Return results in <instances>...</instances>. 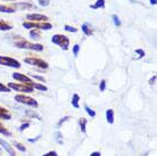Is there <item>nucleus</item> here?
I'll use <instances>...</instances> for the list:
<instances>
[{"instance_id":"nucleus-1","label":"nucleus","mask_w":157,"mask_h":156,"mask_svg":"<svg viewBox=\"0 0 157 156\" xmlns=\"http://www.w3.org/2000/svg\"><path fill=\"white\" fill-rule=\"evenodd\" d=\"M15 47L20 48V49H28V50H33V51H42L43 46L41 43H32L29 42L26 40H18L15 41Z\"/></svg>"},{"instance_id":"nucleus-2","label":"nucleus","mask_w":157,"mask_h":156,"mask_svg":"<svg viewBox=\"0 0 157 156\" xmlns=\"http://www.w3.org/2000/svg\"><path fill=\"white\" fill-rule=\"evenodd\" d=\"M23 27L26 30H31V29H36V30H43V31H49L52 29V25L48 22H31V21H26L23 23Z\"/></svg>"},{"instance_id":"nucleus-3","label":"nucleus","mask_w":157,"mask_h":156,"mask_svg":"<svg viewBox=\"0 0 157 156\" xmlns=\"http://www.w3.org/2000/svg\"><path fill=\"white\" fill-rule=\"evenodd\" d=\"M17 103H21V104H23V105H26V106H31L33 108H36L39 104L36 102L34 98L30 97V96H26L25 94H18V95H15V97H14Z\"/></svg>"},{"instance_id":"nucleus-4","label":"nucleus","mask_w":157,"mask_h":156,"mask_svg":"<svg viewBox=\"0 0 157 156\" xmlns=\"http://www.w3.org/2000/svg\"><path fill=\"white\" fill-rule=\"evenodd\" d=\"M51 42L57 45L63 50H67L70 47V39L64 34H54L51 37Z\"/></svg>"},{"instance_id":"nucleus-5","label":"nucleus","mask_w":157,"mask_h":156,"mask_svg":"<svg viewBox=\"0 0 157 156\" xmlns=\"http://www.w3.org/2000/svg\"><path fill=\"white\" fill-rule=\"evenodd\" d=\"M7 87L9 89H13L15 91H20L22 94H32L34 92V89L32 87L25 84V83H16V82H10L8 83Z\"/></svg>"},{"instance_id":"nucleus-6","label":"nucleus","mask_w":157,"mask_h":156,"mask_svg":"<svg viewBox=\"0 0 157 156\" xmlns=\"http://www.w3.org/2000/svg\"><path fill=\"white\" fill-rule=\"evenodd\" d=\"M24 63L38 67L40 70H47L49 67V64L46 60H43L41 58H36V57H26V58H24Z\"/></svg>"},{"instance_id":"nucleus-7","label":"nucleus","mask_w":157,"mask_h":156,"mask_svg":"<svg viewBox=\"0 0 157 156\" xmlns=\"http://www.w3.org/2000/svg\"><path fill=\"white\" fill-rule=\"evenodd\" d=\"M0 65L12 67V68H20L22 66L17 59L13 58V57H7V56H0Z\"/></svg>"},{"instance_id":"nucleus-8","label":"nucleus","mask_w":157,"mask_h":156,"mask_svg":"<svg viewBox=\"0 0 157 156\" xmlns=\"http://www.w3.org/2000/svg\"><path fill=\"white\" fill-rule=\"evenodd\" d=\"M26 20L31 21V22H48L49 17L46 15H42V14H28Z\"/></svg>"},{"instance_id":"nucleus-9","label":"nucleus","mask_w":157,"mask_h":156,"mask_svg":"<svg viewBox=\"0 0 157 156\" xmlns=\"http://www.w3.org/2000/svg\"><path fill=\"white\" fill-rule=\"evenodd\" d=\"M13 79L16 80L17 82H21V83H25V84H28L30 82H32V79L28 75L23 74V73H13Z\"/></svg>"},{"instance_id":"nucleus-10","label":"nucleus","mask_w":157,"mask_h":156,"mask_svg":"<svg viewBox=\"0 0 157 156\" xmlns=\"http://www.w3.org/2000/svg\"><path fill=\"white\" fill-rule=\"evenodd\" d=\"M0 146H1V147H2V148H4L10 156H16V152L14 150V148L8 144L7 141L4 140V139H1V138H0Z\"/></svg>"},{"instance_id":"nucleus-11","label":"nucleus","mask_w":157,"mask_h":156,"mask_svg":"<svg viewBox=\"0 0 157 156\" xmlns=\"http://www.w3.org/2000/svg\"><path fill=\"white\" fill-rule=\"evenodd\" d=\"M12 7H14L17 10V9H30V8L33 7V4L31 2H15L13 4Z\"/></svg>"},{"instance_id":"nucleus-12","label":"nucleus","mask_w":157,"mask_h":156,"mask_svg":"<svg viewBox=\"0 0 157 156\" xmlns=\"http://www.w3.org/2000/svg\"><path fill=\"white\" fill-rule=\"evenodd\" d=\"M0 119H2V120H10L12 119V113L8 109L5 108V107L0 106Z\"/></svg>"},{"instance_id":"nucleus-13","label":"nucleus","mask_w":157,"mask_h":156,"mask_svg":"<svg viewBox=\"0 0 157 156\" xmlns=\"http://www.w3.org/2000/svg\"><path fill=\"white\" fill-rule=\"evenodd\" d=\"M81 30L86 37H90V35L94 34V31H92V29H91V25L89 23H83L82 26H81Z\"/></svg>"},{"instance_id":"nucleus-14","label":"nucleus","mask_w":157,"mask_h":156,"mask_svg":"<svg viewBox=\"0 0 157 156\" xmlns=\"http://www.w3.org/2000/svg\"><path fill=\"white\" fill-rule=\"evenodd\" d=\"M16 9L12 6H7V5H0V13H4V14H13L15 13Z\"/></svg>"},{"instance_id":"nucleus-15","label":"nucleus","mask_w":157,"mask_h":156,"mask_svg":"<svg viewBox=\"0 0 157 156\" xmlns=\"http://www.w3.org/2000/svg\"><path fill=\"white\" fill-rule=\"evenodd\" d=\"M12 29H13L12 24L8 23V22H6L4 20H0V31L7 32V31H10Z\"/></svg>"},{"instance_id":"nucleus-16","label":"nucleus","mask_w":157,"mask_h":156,"mask_svg":"<svg viewBox=\"0 0 157 156\" xmlns=\"http://www.w3.org/2000/svg\"><path fill=\"white\" fill-rule=\"evenodd\" d=\"M28 86L32 87L33 89H38V90H41V91H47L48 88L44 84H41V83H36V82H30V83H28Z\"/></svg>"},{"instance_id":"nucleus-17","label":"nucleus","mask_w":157,"mask_h":156,"mask_svg":"<svg viewBox=\"0 0 157 156\" xmlns=\"http://www.w3.org/2000/svg\"><path fill=\"white\" fill-rule=\"evenodd\" d=\"M91 9H104L105 8V0H96L94 5H90Z\"/></svg>"},{"instance_id":"nucleus-18","label":"nucleus","mask_w":157,"mask_h":156,"mask_svg":"<svg viewBox=\"0 0 157 156\" xmlns=\"http://www.w3.org/2000/svg\"><path fill=\"white\" fill-rule=\"evenodd\" d=\"M106 120L109 124H113V123H114V111L112 108L106 111Z\"/></svg>"},{"instance_id":"nucleus-19","label":"nucleus","mask_w":157,"mask_h":156,"mask_svg":"<svg viewBox=\"0 0 157 156\" xmlns=\"http://www.w3.org/2000/svg\"><path fill=\"white\" fill-rule=\"evenodd\" d=\"M86 123H88V120H86V119H84V117L78 119V125H80L81 132L86 133Z\"/></svg>"},{"instance_id":"nucleus-20","label":"nucleus","mask_w":157,"mask_h":156,"mask_svg":"<svg viewBox=\"0 0 157 156\" xmlns=\"http://www.w3.org/2000/svg\"><path fill=\"white\" fill-rule=\"evenodd\" d=\"M30 37L32 39H40L41 38V34H40V30H36V29H31L30 30Z\"/></svg>"},{"instance_id":"nucleus-21","label":"nucleus","mask_w":157,"mask_h":156,"mask_svg":"<svg viewBox=\"0 0 157 156\" xmlns=\"http://www.w3.org/2000/svg\"><path fill=\"white\" fill-rule=\"evenodd\" d=\"M78 102H80V96H78V94H74L73 95V97H72V106L73 107H75V108H78L80 107V105H78Z\"/></svg>"},{"instance_id":"nucleus-22","label":"nucleus","mask_w":157,"mask_h":156,"mask_svg":"<svg viewBox=\"0 0 157 156\" xmlns=\"http://www.w3.org/2000/svg\"><path fill=\"white\" fill-rule=\"evenodd\" d=\"M64 30L66 32H71V33H76L78 31V27H74V26H71V25H64Z\"/></svg>"},{"instance_id":"nucleus-23","label":"nucleus","mask_w":157,"mask_h":156,"mask_svg":"<svg viewBox=\"0 0 157 156\" xmlns=\"http://www.w3.org/2000/svg\"><path fill=\"white\" fill-rule=\"evenodd\" d=\"M0 133H2L5 136H12V132L8 131L7 128H5V125L2 123H0Z\"/></svg>"},{"instance_id":"nucleus-24","label":"nucleus","mask_w":157,"mask_h":156,"mask_svg":"<svg viewBox=\"0 0 157 156\" xmlns=\"http://www.w3.org/2000/svg\"><path fill=\"white\" fill-rule=\"evenodd\" d=\"M112 20H113V23H114L115 26L120 27V26L122 25L121 21H120V18H118V16H117V15H113V16H112Z\"/></svg>"},{"instance_id":"nucleus-25","label":"nucleus","mask_w":157,"mask_h":156,"mask_svg":"<svg viewBox=\"0 0 157 156\" xmlns=\"http://www.w3.org/2000/svg\"><path fill=\"white\" fill-rule=\"evenodd\" d=\"M84 108H86V113L89 114V115H90L91 117H94V116H96V112H94V109H91L88 105L84 106Z\"/></svg>"},{"instance_id":"nucleus-26","label":"nucleus","mask_w":157,"mask_h":156,"mask_svg":"<svg viewBox=\"0 0 157 156\" xmlns=\"http://www.w3.org/2000/svg\"><path fill=\"white\" fill-rule=\"evenodd\" d=\"M15 147L18 149V150H21V152H23V153L26 152V147H25L23 144H21V142H15Z\"/></svg>"},{"instance_id":"nucleus-27","label":"nucleus","mask_w":157,"mask_h":156,"mask_svg":"<svg viewBox=\"0 0 157 156\" xmlns=\"http://www.w3.org/2000/svg\"><path fill=\"white\" fill-rule=\"evenodd\" d=\"M9 91H10V89L6 84L0 82V92H9Z\"/></svg>"},{"instance_id":"nucleus-28","label":"nucleus","mask_w":157,"mask_h":156,"mask_svg":"<svg viewBox=\"0 0 157 156\" xmlns=\"http://www.w3.org/2000/svg\"><path fill=\"white\" fill-rule=\"evenodd\" d=\"M38 2L41 7H47L50 5V0H38Z\"/></svg>"},{"instance_id":"nucleus-29","label":"nucleus","mask_w":157,"mask_h":156,"mask_svg":"<svg viewBox=\"0 0 157 156\" xmlns=\"http://www.w3.org/2000/svg\"><path fill=\"white\" fill-rule=\"evenodd\" d=\"M99 90H100L101 92L106 90V80H101V81H100V84H99Z\"/></svg>"},{"instance_id":"nucleus-30","label":"nucleus","mask_w":157,"mask_h":156,"mask_svg":"<svg viewBox=\"0 0 157 156\" xmlns=\"http://www.w3.org/2000/svg\"><path fill=\"white\" fill-rule=\"evenodd\" d=\"M72 50H73V55H74V57H76V56L78 55V51H80V46H78V45H74Z\"/></svg>"},{"instance_id":"nucleus-31","label":"nucleus","mask_w":157,"mask_h":156,"mask_svg":"<svg viewBox=\"0 0 157 156\" xmlns=\"http://www.w3.org/2000/svg\"><path fill=\"white\" fill-rule=\"evenodd\" d=\"M136 54L139 55L138 59H139V58H142V57L145 56V50H144V49H136Z\"/></svg>"},{"instance_id":"nucleus-32","label":"nucleus","mask_w":157,"mask_h":156,"mask_svg":"<svg viewBox=\"0 0 157 156\" xmlns=\"http://www.w3.org/2000/svg\"><path fill=\"white\" fill-rule=\"evenodd\" d=\"M26 115H29V116H32V117H36V119H39V120H40L39 115H38L36 113H34V112H31V111H26Z\"/></svg>"},{"instance_id":"nucleus-33","label":"nucleus","mask_w":157,"mask_h":156,"mask_svg":"<svg viewBox=\"0 0 157 156\" xmlns=\"http://www.w3.org/2000/svg\"><path fill=\"white\" fill-rule=\"evenodd\" d=\"M29 127H30V123H29V122H26V123H23V124L20 127V131H21V132H23L24 130L28 129Z\"/></svg>"},{"instance_id":"nucleus-34","label":"nucleus","mask_w":157,"mask_h":156,"mask_svg":"<svg viewBox=\"0 0 157 156\" xmlns=\"http://www.w3.org/2000/svg\"><path fill=\"white\" fill-rule=\"evenodd\" d=\"M30 78H34V79H36V80L41 81V82H44V81H46L43 76H40V75H36V74H31V76H30Z\"/></svg>"},{"instance_id":"nucleus-35","label":"nucleus","mask_w":157,"mask_h":156,"mask_svg":"<svg viewBox=\"0 0 157 156\" xmlns=\"http://www.w3.org/2000/svg\"><path fill=\"white\" fill-rule=\"evenodd\" d=\"M43 156H58V154H57V152H55V150H51V152L44 154Z\"/></svg>"},{"instance_id":"nucleus-36","label":"nucleus","mask_w":157,"mask_h":156,"mask_svg":"<svg viewBox=\"0 0 157 156\" xmlns=\"http://www.w3.org/2000/svg\"><path fill=\"white\" fill-rule=\"evenodd\" d=\"M68 119H70V116H65V117H63V119H62V120H60V121L58 122V124H57V125H58V127H60V125L63 124V123H64L65 121H67Z\"/></svg>"},{"instance_id":"nucleus-37","label":"nucleus","mask_w":157,"mask_h":156,"mask_svg":"<svg viewBox=\"0 0 157 156\" xmlns=\"http://www.w3.org/2000/svg\"><path fill=\"white\" fill-rule=\"evenodd\" d=\"M156 79H157V76H156V74H154V76L151 79H150L149 80V84L150 86H153L154 83H155V82H156Z\"/></svg>"},{"instance_id":"nucleus-38","label":"nucleus","mask_w":157,"mask_h":156,"mask_svg":"<svg viewBox=\"0 0 157 156\" xmlns=\"http://www.w3.org/2000/svg\"><path fill=\"white\" fill-rule=\"evenodd\" d=\"M90 156H101V154L99 152H94V153H91Z\"/></svg>"},{"instance_id":"nucleus-39","label":"nucleus","mask_w":157,"mask_h":156,"mask_svg":"<svg viewBox=\"0 0 157 156\" xmlns=\"http://www.w3.org/2000/svg\"><path fill=\"white\" fill-rule=\"evenodd\" d=\"M150 4L154 5V6H155V5L157 4V0H150Z\"/></svg>"},{"instance_id":"nucleus-40","label":"nucleus","mask_w":157,"mask_h":156,"mask_svg":"<svg viewBox=\"0 0 157 156\" xmlns=\"http://www.w3.org/2000/svg\"><path fill=\"white\" fill-rule=\"evenodd\" d=\"M8 1H14V0H8Z\"/></svg>"}]
</instances>
